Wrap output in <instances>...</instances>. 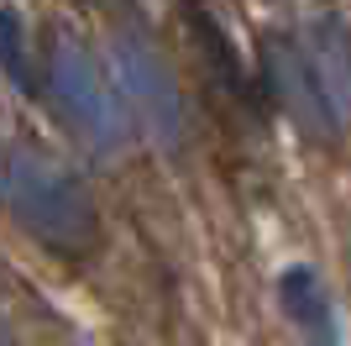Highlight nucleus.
I'll list each match as a JSON object with an SVG mask.
<instances>
[{
	"instance_id": "obj_3",
	"label": "nucleus",
	"mask_w": 351,
	"mask_h": 346,
	"mask_svg": "<svg viewBox=\"0 0 351 346\" xmlns=\"http://www.w3.org/2000/svg\"><path fill=\"white\" fill-rule=\"evenodd\" d=\"M116 73H121V89L132 95V105L142 111V121L152 126V137H158L162 147H173L178 137H184V95H178L168 63H162L136 32H126L116 43Z\"/></svg>"
},
{
	"instance_id": "obj_1",
	"label": "nucleus",
	"mask_w": 351,
	"mask_h": 346,
	"mask_svg": "<svg viewBox=\"0 0 351 346\" xmlns=\"http://www.w3.org/2000/svg\"><path fill=\"white\" fill-rule=\"evenodd\" d=\"M5 200H11L16 220L47 242L53 252L79 257L95 242V205L79 189L69 168H58L43 152H11L5 158Z\"/></svg>"
},
{
	"instance_id": "obj_2",
	"label": "nucleus",
	"mask_w": 351,
	"mask_h": 346,
	"mask_svg": "<svg viewBox=\"0 0 351 346\" xmlns=\"http://www.w3.org/2000/svg\"><path fill=\"white\" fill-rule=\"evenodd\" d=\"M47 89L58 111L84 131L95 147H121L126 142V105H121L116 84L100 73V63L89 58L79 37H58L47 53Z\"/></svg>"
},
{
	"instance_id": "obj_4",
	"label": "nucleus",
	"mask_w": 351,
	"mask_h": 346,
	"mask_svg": "<svg viewBox=\"0 0 351 346\" xmlns=\"http://www.w3.org/2000/svg\"><path fill=\"white\" fill-rule=\"evenodd\" d=\"M263 73H267V89H273V100L293 115V126L315 137V142H330L336 137V121L325 111V95L315 84V73H309V58L299 47V37H267L263 43Z\"/></svg>"
},
{
	"instance_id": "obj_7",
	"label": "nucleus",
	"mask_w": 351,
	"mask_h": 346,
	"mask_svg": "<svg viewBox=\"0 0 351 346\" xmlns=\"http://www.w3.org/2000/svg\"><path fill=\"white\" fill-rule=\"evenodd\" d=\"M0 69L16 79V89H37V73L27 63V37H21V21L11 11H0Z\"/></svg>"
},
{
	"instance_id": "obj_6",
	"label": "nucleus",
	"mask_w": 351,
	"mask_h": 346,
	"mask_svg": "<svg viewBox=\"0 0 351 346\" xmlns=\"http://www.w3.org/2000/svg\"><path fill=\"white\" fill-rule=\"evenodd\" d=\"M278 299H283V310H289V320H293V325H299L315 346H336V315H330V299H325L320 278L309 273V268L283 273Z\"/></svg>"
},
{
	"instance_id": "obj_9",
	"label": "nucleus",
	"mask_w": 351,
	"mask_h": 346,
	"mask_svg": "<svg viewBox=\"0 0 351 346\" xmlns=\"http://www.w3.org/2000/svg\"><path fill=\"white\" fill-rule=\"evenodd\" d=\"M0 346H11V336H5V325H0Z\"/></svg>"
},
{
	"instance_id": "obj_8",
	"label": "nucleus",
	"mask_w": 351,
	"mask_h": 346,
	"mask_svg": "<svg viewBox=\"0 0 351 346\" xmlns=\"http://www.w3.org/2000/svg\"><path fill=\"white\" fill-rule=\"evenodd\" d=\"M0 194H5V152H0Z\"/></svg>"
},
{
	"instance_id": "obj_5",
	"label": "nucleus",
	"mask_w": 351,
	"mask_h": 346,
	"mask_svg": "<svg viewBox=\"0 0 351 346\" xmlns=\"http://www.w3.org/2000/svg\"><path fill=\"white\" fill-rule=\"evenodd\" d=\"M309 58V73H315V84L325 95V111L336 126H351V32L341 27L336 16H320V21H309L304 37H299Z\"/></svg>"
}]
</instances>
